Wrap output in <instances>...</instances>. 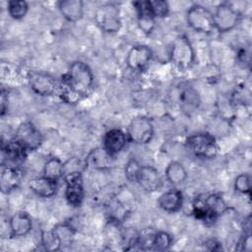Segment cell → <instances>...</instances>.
Returning <instances> with one entry per match:
<instances>
[{"instance_id":"cell-24","label":"cell","mask_w":252,"mask_h":252,"mask_svg":"<svg viewBox=\"0 0 252 252\" xmlns=\"http://www.w3.org/2000/svg\"><path fill=\"white\" fill-rule=\"evenodd\" d=\"M164 174H165L166 180L171 185H174V186L184 183L188 176L187 170L184 167L183 163L177 160H172L167 164L164 170Z\"/></svg>"},{"instance_id":"cell-5","label":"cell","mask_w":252,"mask_h":252,"mask_svg":"<svg viewBox=\"0 0 252 252\" xmlns=\"http://www.w3.org/2000/svg\"><path fill=\"white\" fill-rule=\"evenodd\" d=\"M193 204L205 217V223H214L227 209L223 198L218 193H211L204 197H197Z\"/></svg>"},{"instance_id":"cell-33","label":"cell","mask_w":252,"mask_h":252,"mask_svg":"<svg viewBox=\"0 0 252 252\" xmlns=\"http://www.w3.org/2000/svg\"><path fill=\"white\" fill-rule=\"evenodd\" d=\"M239 245L241 246L239 248V250L242 251H246V252H250L252 249V237H251V233L250 232H245L242 239L240 240Z\"/></svg>"},{"instance_id":"cell-19","label":"cell","mask_w":252,"mask_h":252,"mask_svg":"<svg viewBox=\"0 0 252 252\" xmlns=\"http://www.w3.org/2000/svg\"><path fill=\"white\" fill-rule=\"evenodd\" d=\"M32 228V217L25 211L15 213L9 220L10 235L12 237H23L28 235Z\"/></svg>"},{"instance_id":"cell-13","label":"cell","mask_w":252,"mask_h":252,"mask_svg":"<svg viewBox=\"0 0 252 252\" xmlns=\"http://www.w3.org/2000/svg\"><path fill=\"white\" fill-rule=\"evenodd\" d=\"M137 183L148 193H154L162 186L161 176L158 170L152 165H142L138 174Z\"/></svg>"},{"instance_id":"cell-1","label":"cell","mask_w":252,"mask_h":252,"mask_svg":"<svg viewBox=\"0 0 252 252\" xmlns=\"http://www.w3.org/2000/svg\"><path fill=\"white\" fill-rule=\"evenodd\" d=\"M94 82L91 67L83 61H74L62 77L59 85L62 99L69 103L77 102L90 94Z\"/></svg>"},{"instance_id":"cell-27","label":"cell","mask_w":252,"mask_h":252,"mask_svg":"<svg viewBox=\"0 0 252 252\" xmlns=\"http://www.w3.org/2000/svg\"><path fill=\"white\" fill-rule=\"evenodd\" d=\"M29 3L24 0H10L7 3V12L13 20L24 19L29 12Z\"/></svg>"},{"instance_id":"cell-26","label":"cell","mask_w":252,"mask_h":252,"mask_svg":"<svg viewBox=\"0 0 252 252\" xmlns=\"http://www.w3.org/2000/svg\"><path fill=\"white\" fill-rule=\"evenodd\" d=\"M52 229L55 232L57 238L59 239L62 247L70 246L73 243L76 235V229L71 223H69L68 221L59 222L55 224Z\"/></svg>"},{"instance_id":"cell-4","label":"cell","mask_w":252,"mask_h":252,"mask_svg":"<svg viewBox=\"0 0 252 252\" xmlns=\"http://www.w3.org/2000/svg\"><path fill=\"white\" fill-rule=\"evenodd\" d=\"M94 21L97 27L107 33L118 32L122 26L120 10L113 3H105L98 6L94 12Z\"/></svg>"},{"instance_id":"cell-17","label":"cell","mask_w":252,"mask_h":252,"mask_svg":"<svg viewBox=\"0 0 252 252\" xmlns=\"http://www.w3.org/2000/svg\"><path fill=\"white\" fill-rule=\"evenodd\" d=\"M23 170L16 165H2L0 173V188L3 194H9L21 183Z\"/></svg>"},{"instance_id":"cell-14","label":"cell","mask_w":252,"mask_h":252,"mask_svg":"<svg viewBox=\"0 0 252 252\" xmlns=\"http://www.w3.org/2000/svg\"><path fill=\"white\" fill-rule=\"evenodd\" d=\"M128 141V136L124 131L118 128H112L104 133L101 147L115 158L119 153L122 152Z\"/></svg>"},{"instance_id":"cell-31","label":"cell","mask_w":252,"mask_h":252,"mask_svg":"<svg viewBox=\"0 0 252 252\" xmlns=\"http://www.w3.org/2000/svg\"><path fill=\"white\" fill-rule=\"evenodd\" d=\"M233 188L236 192L248 195L251 194V177L248 173H240L238 174L233 182Z\"/></svg>"},{"instance_id":"cell-18","label":"cell","mask_w":252,"mask_h":252,"mask_svg":"<svg viewBox=\"0 0 252 252\" xmlns=\"http://www.w3.org/2000/svg\"><path fill=\"white\" fill-rule=\"evenodd\" d=\"M113 159L114 157L100 146L91 150L87 155L85 158V166L95 170H106L112 166Z\"/></svg>"},{"instance_id":"cell-2","label":"cell","mask_w":252,"mask_h":252,"mask_svg":"<svg viewBox=\"0 0 252 252\" xmlns=\"http://www.w3.org/2000/svg\"><path fill=\"white\" fill-rule=\"evenodd\" d=\"M185 146L193 156L199 158H214L219 152L215 136L208 132H199L188 136L185 140Z\"/></svg>"},{"instance_id":"cell-15","label":"cell","mask_w":252,"mask_h":252,"mask_svg":"<svg viewBox=\"0 0 252 252\" xmlns=\"http://www.w3.org/2000/svg\"><path fill=\"white\" fill-rule=\"evenodd\" d=\"M2 163L7 160L6 165L20 166L25 161L29 151L15 138L2 146Z\"/></svg>"},{"instance_id":"cell-10","label":"cell","mask_w":252,"mask_h":252,"mask_svg":"<svg viewBox=\"0 0 252 252\" xmlns=\"http://www.w3.org/2000/svg\"><path fill=\"white\" fill-rule=\"evenodd\" d=\"M30 89L37 95L50 96L55 94L59 85L53 76L41 71H32L28 74Z\"/></svg>"},{"instance_id":"cell-22","label":"cell","mask_w":252,"mask_h":252,"mask_svg":"<svg viewBox=\"0 0 252 252\" xmlns=\"http://www.w3.org/2000/svg\"><path fill=\"white\" fill-rule=\"evenodd\" d=\"M62 17L70 23H77L84 16V2L82 0H62L57 3Z\"/></svg>"},{"instance_id":"cell-25","label":"cell","mask_w":252,"mask_h":252,"mask_svg":"<svg viewBox=\"0 0 252 252\" xmlns=\"http://www.w3.org/2000/svg\"><path fill=\"white\" fill-rule=\"evenodd\" d=\"M42 172V175L55 181H58L61 178H63L65 174V164L59 158H49L43 164Z\"/></svg>"},{"instance_id":"cell-7","label":"cell","mask_w":252,"mask_h":252,"mask_svg":"<svg viewBox=\"0 0 252 252\" xmlns=\"http://www.w3.org/2000/svg\"><path fill=\"white\" fill-rule=\"evenodd\" d=\"M213 18L215 30L220 33H225L237 27L240 21V14L231 4L222 2L216 7Z\"/></svg>"},{"instance_id":"cell-28","label":"cell","mask_w":252,"mask_h":252,"mask_svg":"<svg viewBox=\"0 0 252 252\" xmlns=\"http://www.w3.org/2000/svg\"><path fill=\"white\" fill-rule=\"evenodd\" d=\"M173 243V237L167 231L158 230L154 233L152 248L158 251L168 250Z\"/></svg>"},{"instance_id":"cell-8","label":"cell","mask_w":252,"mask_h":252,"mask_svg":"<svg viewBox=\"0 0 252 252\" xmlns=\"http://www.w3.org/2000/svg\"><path fill=\"white\" fill-rule=\"evenodd\" d=\"M128 140L136 145H146L154 137L153 121L145 115H138L131 119L128 130Z\"/></svg>"},{"instance_id":"cell-30","label":"cell","mask_w":252,"mask_h":252,"mask_svg":"<svg viewBox=\"0 0 252 252\" xmlns=\"http://www.w3.org/2000/svg\"><path fill=\"white\" fill-rule=\"evenodd\" d=\"M150 10L155 19H162L169 14V4L164 0H149Z\"/></svg>"},{"instance_id":"cell-20","label":"cell","mask_w":252,"mask_h":252,"mask_svg":"<svg viewBox=\"0 0 252 252\" xmlns=\"http://www.w3.org/2000/svg\"><path fill=\"white\" fill-rule=\"evenodd\" d=\"M29 188L39 198H51L57 193V181L50 179L44 175L36 176L29 181Z\"/></svg>"},{"instance_id":"cell-6","label":"cell","mask_w":252,"mask_h":252,"mask_svg":"<svg viewBox=\"0 0 252 252\" xmlns=\"http://www.w3.org/2000/svg\"><path fill=\"white\" fill-rule=\"evenodd\" d=\"M186 21L187 25L197 32L208 34L216 31L213 13L203 5H192L187 10Z\"/></svg>"},{"instance_id":"cell-16","label":"cell","mask_w":252,"mask_h":252,"mask_svg":"<svg viewBox=\"0 0 252 252\" xmlns=\"http://www.w3.org/2000/svg\"><path fill=\"white\" fill-rule=\"evenodd\" d=\"M137 14V25L144 34H151L156 28V19L153 16L149 0L135 1L132 3Z\"/></svg>"},{"instance_id":"cell-12","label":"cell","mask_w":252,"mask_h":252,"mask_svg":"<svg viewBox=\"0 0 252 252\" xmlns=\"http://www.w3.org/2000/svg\"><path fill=\"white\" fill-rule=\"evenodd\" d=\"M153 57L152 49L145 44L133 45L126 56L127 67L135 72L144 71Z\"/></svg>"},{"instance_id":"cell-29","label":"cell","mask_w":252,"mask_h":252,"mask_svg":"<svg viewBox=\"0 0 252 252\" xmlns=\"http://www.w3.org/2000/svg\"><path fill=\"white\" fill-rule=\"evenodd\" d=\"M40 243L42 248L46 251H57L62 247L52 228L48 231H42L40 236Z\"/></svg>"},{"instance_id":"cell-23","label":"cell","mask_w":252,"mask_h":252,"mask_svg":"<svg viewBox=\"0 0 252 252\" xmlns=\"http://www.w3.org/2000/svg\"><path fill=\"white\" fill-rule=\"evenodd\" d=\"M179 104L180 109L185 114H192L199 108L201 104L199 93L193 87L190 86L182 88L179 93Z\"/></svg>"},{"instance_id":"cell-11","label":"cell","mask_w":252,"mask_h":252,"mask_svg":"<svg viewBox=\"0 0 252 252\" xmlns=\"http://www.w3.org/2000/svg\"><path fill=\"white\" fill-rule=\"evenodd\" d=\"M14 138L19 141L29 152L37 150L43 141L40 131L30 121L22 122L18 126Z\"/></svg>"},{"instance_id":"cell-9","label":"cell","mask_w":252,"mask_h":252,"mask_svg":"<svg viewBox=\"0 0 252 252\" xmlns=\"http://www.w3.org/2000/svg\"><path fill=\"white\" fill-rule=\"evenodd\" d=\"M65 184V199L73 208H79L85 198L82 171H69L63 176Z\"/></svg>"},{"instance_id":"cell-3","label":"cell","mask_w":252,"mask_h":252,"mask_svg":"<svg viewBox=\"0 0 252 252\" xmlns=\"http://www.w3.org/2000/svg\"><path fill=\"white\" fill-rule=\"evenodd\" d=\"M169 59L181 71L189 69L194 63L195 50L185 34H179L173 39L169 49Z\"/></svg>"},{"instance_id":"cell-21","label":"cell","mask_w":252,"mask_h":252,"mask_svg":"<svg viewBox=\"0 0 252 252\" xmlns=\"http://www.w3.org/2000/svg\"><path fill=\"white\" fill-rule=\"evenodd\" d=\"M183 202V193L178 189H170L159 195L158 206L166 213L174 214L182 209Z\"/></svg>"},{"instance_id":"cell-34","label":"cell","mask_w":252,"mask_h":252,"mask_svg":"<svg viewBox=\"0 0 252 252\" xmlns=\"http://www.w3.org/2000/svg\"><path fill=\"white\" fill-rule=\"evenodd\" d=\"M8 108V93L5 90L1 91L0 94V114L4 116Z\"/></svg>"},{"instance_id":"cell-32","label":"cell","mask_w":252,"mask_h":252,"mask_svg":"<svg viewBox=\"0 0 252 252\" xmlns=\"http://www.w3.org/2000/svg\"><path fill=\"white\" fill-rule=\"evenodd\" d=\"M141 166L142 165L135 158H132L127 161V163L125 164V167H124V174H125L126 179L129 182L137 183V178H138V174H139Z\"/></svg>"}]
</instances>
